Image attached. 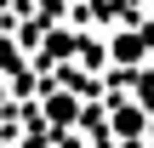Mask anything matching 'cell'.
<instances>
[{
	"instance_id": "1",
	"label": "cell",
	"mask_w": 154,
	"mask_h": 148,
	"mask_svg": "<svg viewBox=\"0 0 154 148\" xmlns=\"http://www.w3.org/2000/svg\"><path fill=\"white\" fill-rule=\"evenodd\" d=\"M114 131H143V114H137V108H120V114H114Z\"/></svg>"
},
{
	"instance_id": "2",
	"label": "cell",
	"mask_w": 154,
	"mask_h": 148,
	"mask_svg": "<svg viewBox=\"0 0 154 148\" xmlns=\"http://www.w3.org/2000/svg\"><path fill=\"white\" fill-rule=\"evenodd\" d=\"M137 51H143V40H137V34H131V40H114V57H137Z\"/></svg>"
},
{
	"instance_id": "3",
	"label": "cell",
	"mask_w": 154,
	"mask_h": 148,
	"mask_svg": "<svg viewBox=\"0 0 154 148\" xmlns=\"http://www.w3.org/2000/svg\"><path fill=\"white\" fill-rule=\"evenodd\" d=\"M17 63V51H11V40H0V68H11Z\"/></svg>"
}]
</instances>
